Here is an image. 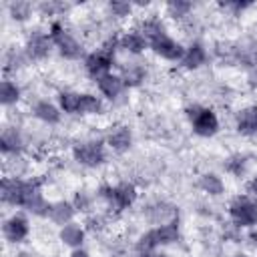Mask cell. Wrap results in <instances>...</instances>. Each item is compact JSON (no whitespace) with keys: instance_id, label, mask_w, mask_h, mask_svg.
<instances>
[{"instance_id":"6da1fadb","label":"cell","mask_w":257,"mask_h":257,"mask_svg":"<svg viewBox=\"0 0 257 257\" xmlns=\"http://www.w3.org/2000/svg\"><path fill=\"white\" fill-rule=\"evenodd\" d=\"M42 195V187L36 179H22V177H4L0 183V199L8 207L24 209Z\"/></svg>"},{"instance_id":"7a4b0ae2","label":"cell","mask_w":257,"mask_h":257,"mask_svg":"<svg viewBox=\"0 0 257 257\" xmlns=\"http://www.w3.org/2000/svg\"><path fill=\"white\" fill-rule=\"evenodd\" d=\"M118 50V36L116 38H108L106 42L100 44V48L88 52L82 60V66H84V72L96 82L100 76L112 72V66H114V54Z\"/></svg>"},{"instance_id":"3957f363","label":"cell","mask_w":257,"mask_h":257,"mask_svg":"<svg viewBox=\"0 0 257 257\" xmlns=\"http://www.w3.org/2000/svg\"><path fill=\"white\" fill-rule=\"evenodd\" d=\"M96 197L106 205L108 211L120 213L124 209H131L137 203L139 191H137V187L133 183L122 181V183H116V185H102L98 189Z\"/></svg>"},{"instance_id":"277c9868","label":"cell","mask_w":257,"mask_h":257,"mask_svg":"<svg viewBox=\"0 0 257 257\" xmlns=\"http://www.w3.org/2000/svg\"><path fill=\"white\" fill-rule=\"evenodd\" d=\"M48 34L52 38V44L56 48V52L64 58V60H78L84 56V48L82 42L66 28V24L58 18V20H50L48 24Z\"/></svg>"},{"instance_id":"5b68a950","label":"cell","mask_w":257,"mask_h":257,"mask_svg":"<svg viewBox=\"0 0 257 257\" xmlns=\"http://www.w3.org/2000/svg\"><path fill=\"white\" fill-rule=\"evenodd\" d=\"M185 114L189 118V124L193 128V133L197 137H201V139H211L221 131L219 114L209 106L191 104V106L185 108Z\"/></svg>"},{"instance_id":"8992f818","label":"cell","mask_w":257,"mask_h":257,"mask_svg":"<svg viewBox=\"0 0 257 257\" xmlns=\"http://www.w3.org/2000/svg\"><path fill=\"white\" fill-rule=\"evenodd\" d=\"M72 159L86 169H96L106 163V143L98 139L80 141L72 147Z\"/></svg>"},{"instance_id":"52a82bcc","label":"cell","mask_w":257,"mask_h":257,"mask_svg":"<svg viewBox=\"0 0 257 257\" xmlns=\"http://www.w3.org/2000/svg\"><path fill=\"white\" fill-rule=\"evenodd\" d=\"M229 219L239 229H255L257 227V201L249 195H239L231 199L227 207Z\"/></svg>"},{"instance_id":"ba28073f","label":"cell","mask_w":257,"mask_h":257,"mask_svg":"<svg viewBox=\"0 0 257 257\" xmlns=\"http://www.w3.org/2000/svg\"><path fill=\"white\" fill-rule=\"evenodd\" d=\"M54 44H52V38L48 34V30H32L28 36H26V42H24V54L30 62H38V60H44L50 56Z\"/></svg>"},{"instance_id":"9c48e42d","label":"cell","mask_w":257,"mask_h":257,"mask_svg":"<svg viewBox=\"0 0 257 257\" xmlns=\"http://www.w3.org/2000/svg\"><path fill=\"white\" fill-rule=\"evenodd\" d=\"M2 237L10 245H20L30 237V221L24 213H12L2 223Z\"/></svg>"},{"instance_id":"30bf717a","label":"cell","mask_w":257,"mask_h":257,"mask_svg":"<svg viewBox=\"0 0 257 257\" xmlns=\"http://www.w3.org/2000/svg\"><path fill=\"white\" fill-rule=\"evenodd\" d=\"M149 48L163 60H169V62H181L183 54H185V46L173 38L169 32L161 34L159 38H155L153 42H149Z\"/></svg>"},{"instance_id":"8fae6325","label":"cell","mask_w":257,"mask_h":257,"mask_svg":"<svg viewBox=\"0 0 257 257\" xmlns=\"http://www.w3.org/2000/svg\"><path fill=\"white\" fill-rule=\"evenodd\" d=\"M94 84H96L98 94H100L104 100H108V102L118 100V98L128 90L126 84H124V80H122V76H120L118 72H108V74L100 76Z\"/></svg>"},{"instance_id":"7c38bea8","label":"cell","mask_w":257,"mask_h":257,"mask_svg":"<svg viewBox=\"0 0 257 257\" xmlns=\"http://www.w3.org/2000/svg\"><path fill=\"white\" fill-rule=\"evenodd\" d=\"M104 143L114 153H126L133 147V131L126 124H112L104 135Z\"/></svg>"},{"instance_id":"4fadbf2b","label":"cell","mask_w":257,"mask_h":257,"mask_svg":"<svg viewBox=\"0 0 257 257\" xmlns=\"http://www.w3.org/2000/svg\"><path fill=\"white\" fill-rule=\"evenodd\" d=\"M24 145L26 143H24V137H22L20 128H16V126L2 128V133H0V153H2L4 159L20 155L24 151Z\"/></svg>"},{"instance_id":"5bb4252c","label":"cell","mask_w":257,"mask_h":257,"mask_svg":"<svg viewBox=\"0 0 257 257\" xmlns=\"http://www.w3.org/2000/svg\"><path fill=\"white\" fill-rule=\"evenodd\" d=\"M147 219L155 227L165 225V223H175V221H179V211L175 205H171L167 201H157L147 207Z\"/></svg>"},{"instance_id":"9a60e30c","label":"cell","mask_w":257,"mask_h":257,"mask_svg":"<svg viewBox=\"0 0 257 257\" xmlns=\"http://www.w3.org/2000/svg\"><path fill=\"white\" fill-rule=\"evenodd\" d=\"M207 60H209V52H207L205 44L195 40L189 46H185V54H183V58H181L179 64L185 70H199L201 66L207 64Z\"/></svg>"},{"instance_id":"2e32d148","label":"cell","mask_w":257,"mask_h":257,"mask_svg":"<svg viewBox=\"0 0 257 257\" xmlns=\"http://www.w3.org/2000/svg\"><path fill=\"white\" fill-rule=\"evenodd\" d=\"M74 215H76V209H74L72 201L58 199V201H50V209H48V217L46 219L50 223L58 225V229H60V227L72 223L74 221Z\"/></svg>"},{"instance_id":"e0dca14e","label":"cell","mask_w":257,"mask_h":257,"mask_svg":"<svg viewBox=\"0 0 257 257\" xmlns=\"http://www.w3.org/2000/svg\"><path fill=\"white\" fill-rule=\"evenodd\" d=\"M58 241L64 247H68L70 251L72 249H80L84 245V241H86V227L76 223V221H72V223H68V225L58 229Z\"/></svg>"},{"instance_id":"ac0fdd59","label":"cell","mask_w":257,"mask_h":257,"mask_svg":"<svg viewBox=\"0 0 257 257\" xmlns=\"http://www.w3.org/2000/svg\"><path fill=\"white\" fill-rule=\"evenodd\" d=\"M235 128L243 137H257V104H249L237 110Z\"/></svg>"},{"instance_id":"d6986e66","label":"cell","mask_w":257,"mask_h":257,"mask_svg":"<svg viewBox=\"0 0 257 257\" xmlns=\"http://www.w3.org/2000/svg\"><path fill=\"white\" fill-rule=\"evenodd\" d=\"M149 48V42L147 38L137 30H124L120 36H118V50H124L126 54L131 56H141L145 50Z\"/></svg>"},{"instance_id":"ffe728a7","label":"cell","mask_w":257,"mask_h":257,"mask_svg":"<svg viewBox=\"0 0 257 257\" xmlns=\"http://www.w3.org/2000/svg\"><path fill=\"white\" fill-rule=\"evenodd\" d=\"M32 114L44 124H58L62 118V110L58 108V104L46 98H40L32 104Z\"/></svg>"},{"instance_id":"44dd1931","label":"cell","mask_w":257,"mask_h":257,"mask_svg":"<svg viewBox=\"0 0 257 257\" xmlns=\"http://www.w3.org/2000/svg\"><path fill=\"white\" fill-rule=\"evenodd\" d=\"M20 98H22V88H20V84H18L14 78L4 76V78L0 80V102H2V106H4V108L14 106V104L20 102Z\"/></svg>"},{"instance_id":"7402d4cb","label":"cell","mask_w":257,"mask_h":257,"mask_svg":"<svg viewBox=\"0 0 257 257\" xmlns=\"http://www.w3.org/2000/svg\"><path fill=\"white\" fill-rule=\"evenodd\" d=\"M153 233H155V239L159 243V247H169V245H175L181 241V227H179V221L175 223H165V225H157L153 227Z\"/></svg>"},{"instance_id":"603a6c76","label":"cell","mask_w":257,"mask_h":257,"mask_svg":"<svg viewBox=\"0 0 257 257\" xmlns=\"http://www.w3.org/2000/svg\"><path fill=\"white\" fill-rule=\"evenodd\" d=\"M104 112V98L94 92H80V116H96Z\"/></svg>"},{"instance_id":"cb8c5ba5","label":"cell","mask_w":257,"mask_h":257,"mask_svg":"<svg viewBox=\"0 0 257 257\" xmlns=\"http://www.w3.org/2000/svg\"><path fill=\"white\" fill-rule=\"evenodd\" d=\"M197 187L209 197H219L225 193V181L217 173H203L197 181Z\"/></svg>"},{"instance_id":"d4e9b609","label":"cell","mask_w":257,"mask_h":257,"mask_svg":"<svg viewBox=\"0 0 257 257\" xmlns=\"http://www.w3.org/2000/svg\"><path fill=\"white\" fill-rule=\"evenodd\" d=\"M56 104L62 110V114H78L80 110V92L76 90H60L56 94Z\"/></svg>"},{"instance_id":"484cf974","label":"cell","mask_w":257,"mask_h":257,"mask_svg":"<svg viewBox=\"0 0 257 257\" xmlns=\"http://www.w3.org/2000/svg\"><path fill=\"white\" fill-rule=\"evenodd\" d=\"M6 10H8V16L14 22H26L36 12V6L26 2V0H12V2L6 4Z\"/></svg>"},{"instance_id":"4316f807","label":"cell","mask_w":257,"mask_h":257,"mask_svg":"<svg viewBox=\"0 0 257 257\" xmlns=\"http://www.w3.org/2000/svg\"><path fill=\"white\" fill-rule=\"evenodd\" d=\"M118 74L122 76L126 88H135V86L143 84V80L147 78V68L139 62H131V64H124Z\"/></svg>"},{"instance_id":"83f0119b","label":"cell","mask_w":257,"mask_h":257,"mask_svg":"<svg viewBox=\"0 0 257 257\" xmlns=\"http://www.w3.org/2000/svg\"><path fill=\"white\" fill-rule=\"evenodd\" d=\"M139 32L147 38V42H153L155 38H159L161 34H165V32H167V28H165V24H163V20H161V18L149 16V18H145V20L141 22Z\"/></svg>"},{"instance_id":"f1b7e54d","label":"cell","mask_w":257,"mask_h":257,"mask_svg":"<svg viewBox=\"0 0 257 257\" xmlns=\"http://www.w3.org/2000/svg\"><path fill=\"white\" fill-rule=\"evenodd\" d=\"M165 12L173 20H183L193 12V4L189 0H171L165 4Z\"/></svg>"},{"instance_id":"f546056e","label":"cell","mask_w":257,"mask_h":257,"mask_svg":"<svg viewBox=\"0 0 257 257\" xmlns=\"http://www.w3.org/2000/svg\"><path fill=\"white\" fill-rule=\"evenodd\" d=\"M106 10H108V14L112 18L122 20V18H128L135 12V4L133 2H126V0H112V2L106 4Z\"/></svg>"},{"instance_id":"4dcf8cb0","label":"cell","mask_w":257,"mask_h":257,"mask_svg":"<svg viewBox=\"0 0 257 257\" xmlns=\"http://www.w3.org/2000/svg\"><path fill=\"white\" fill-rule=\"evenodd\" d=\"M70 201H72L76 213H90L94 207V195L88 191H76Z\"/></svg>"},{"instance_id":"1f68e13d","label":"cell","mask_w":257,"mask_h":257,"mask_svg":"<svg viewBox=\"0 0 257 257\" xmlns=\"http://www.w3.org/2000/svg\"><path fill=\"white\" fill-rule=\"evenodd\" d=\"M24 62H30L24 54V50H10L6 56H4V72H16L18 68H22Z\"/></svg>"},{"instance_id":"d6a6232c","label":"cell","mask_w":257,"mask_h":257,"mask_svg":"<svg viewBox=\"0 0 257 257\" xmlns=\"http://www.w3.org/2000/svg\"><path fill=\"white\" fill-rule=\"evenodd\" d=\"M225 171L231 173L233 177H241V175H245V171H247V159L241 157V155H233L231 159H227V163H225Z\"/></svg>"},{"instance_id":"836d02e7","label":"cell","mask_w":257,"mask_h":257,"mask_svg":"<svg viewBox=\"0 0 257 257\" xmlns=\"http://www.w3.org/2000/svg\"><path fill=\"white\" fill-rule=\"evenodd\" d=\"M64 8L66 6L64 4H58V2H42V4L36 6V10H38L40 16H50L52 20H58V16L62 14Z\"/></svg>"},{"instance_id":"e575fe53","label":"cell","mask_w":257,"mask_h":257,"mask_svg":"<svg viewBox=\"0 0 257 257\" xmlns=\"http://www.w3.org/2000/svg\"><path fill=\"white\" fill-rule=\"evenodd\" d=\"M84 227H86V231H100L104 227V217L102 215H90L86 219Z\"/></svg>"},{"instance_id":"d590c367","label":"cell","mask_w":257,"mask_h":257,"mask_svg":"<svg viewBox=\"0 0 257 257\" xmlns=\"http://www.w3.org/2000/svg\"><path fill=\"white\" fill-rule=\"evenodd\" d=\"M221 6L227 8V10H231L233 14H239V12L247 10L251 4H249V2H225V4H221Z\"/></svg>"},{"instance_id":"8d00e7d4","label":"cell","mask_w":257,"mask_h":257,"mask_svg":"<svg viewBox=\"0 0 257 257\" xmlns=\"http://www.w3.org/2000/svg\"><path fill=\"white\" fill-rule=\"evenodd\" d=\"M247 193H249V197H251V199H255V201H257V175H255V177H251V181L247 183Z\"/></svg>"},{"instance_id":"74e56055","label":"cell","mask_w":257,"mask_h":257,"mask_svg":"<svg viewBox=\"0 0 257 257\" xmlns=\"http://www.w3.org/2000/svg\"><path fill=\"white\" fill-rule=\"evenodd\" d=\"M68 257H90V253H88L84 247H80V249H72V251L68 253Z\"/></svg>"},{"instance_id":"f35d334b","label":"cell","mask_w":257,"mask_h":257,"mask_svg":"<svg viewBox=\"0 0 257 257\" xmlns=\"http://www.w3.org/2000/svg\"><path fill=\"white\" fill-rule=\"evenodd\" d=\"M139 257H169L165 251H161V249H155V251H149V253H145V255H139Z\"/></svg>"},{"instance_id":"ab89813d","label":"cell","mask_w":257,"mask_h":257,"mask_svg":"<svg viewBox=\"0 0 257 257\" xmlns=\"http://www.w3.org/2000/svg\"><path fill=\"white\" fill-rule=\"evenodd\" d=\"M235 257H251V255H247V253H237Z\"/></svg>"}]
</instances>
